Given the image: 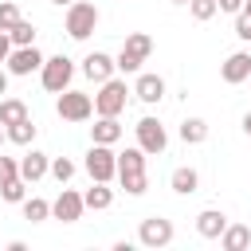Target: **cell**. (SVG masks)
<instances>
[{"instance_id": "1", "label": "cell", "mask_w": 251, "mask_h": 251, "mask_svg": "<svg viewBox=\"0 0 251 251\" xmlns=\"http://www.w3.org/2000/svg\"><path fill=\"white\" fill-rule=\"evenodd\" d=\"M149 55H153V39H149L145 31H133V35H126V43H122V51H118L114 63H118L122 75H137Z\"/></svg>"}, {"instance_id": "2", "label": "cell", "mask_w": 251, "mask_h": 251, "mask_svg": "<svg viewBox=\"0 0 251 251\" xmlns=\"http://www.w3.org/2000/svg\"><path fill=\"white\" fill-rule=\"evenodd\" d=\"M133 90H126V78H106V82H98V94H94V114H102V118H118L122 110H126V98H129Z\"/></svg>"}, {"instance_id": "3", "label": "cell", "mask_w": 251, "mask_h": 251, "mask_svg": "<svg viewBox=\"0 0 251 251\" xmlns=\"http://www.w3.org/2000/svg\"><path fill=\"white\" fill-rule=\"evenodd\" d=\"M94 27H98V8L86 4V0H75V4L67 8V35L82 43V39H90Z\"/></svg>"}, {"instance_id": "4", "label": "cell", "mask_w": 251, "mask_h": 251, "mask_svg": "<svg viewBox=\"0 0 251 251\" xmlns=\"http://www.w3.org/2000/svg\"><path fill=\"white\" fill-rule=\"evenodd\" d=\"M82 169L90 173V180H114L118 176V153L110 149V145H90V153H86V161H82Z\"/></svg>"}, {"instance_id": "5", "label": "cell", "mask_w": 251, "mask_h": 251, "mask_svg": "<svg viewBox=\"0 0 251 251\" xmlns=\"http://www.w3.org/2000/svg\"><path fill=\"white\" fill-rule=\"evenodd\" d=\"M39 78H43V90H51V94H63V90L71 86V78H75V63H71L67 55H51V59L43 63Z\"/></svg>"}, {"instance_id": "6", "label": "cell", "mask_w": 251, "mask_h": 251, "mask_svg": "<svg viewBox=\"0 0 251 251\" xmlns=\"http://www.w3.org/2000/svg\"><path fill=\"white\" fill-rule=\"evenodd\" d=\"M55 110H59V118L63 122H86L90 114H94V98L90 94H82V90H63L59 94V102H55Z\"/></svg>"}, {"instance_id": "7", "label": "cell", "mask_w": 251, "mask_h": 251, "mask_svg": "<svg viewBox=\"0 0 251 251\" xmlns=\"http://www.w3.org/2000/svg\"><path fill=\"white\" fill-rule=\"evenodd\" d=\"M137 243L141 247H169L173 243V220L165 216H145L137 227Z\"/></svg>"}, {"instance_id": "8", "label": "cell", "mask_w": 251, "mask_h": 251, "mask_svg": "<svg viewBox=\"0 0 251 251\" xmlns=\"http://www.w3.org/2000/svg\"><path fill=\"white\" fill-rule=\"evenodd\" d=\"M133 129H137V145H141L145 153H165V145H169V133H165V126H161L157 118H141Z\"/></svg>"}, {"instance_id": "9", "label": "cell", "mask_w": 251, "mask_h": 251, "mask_svg": "<svg viewBox=\"0 0 251 251\" xmlns=\"http://www.w3.org/2000/svg\"><path fill=\"white\" fill-rule=\"evenodd\" d=\"M82 212H86V200H82L75 188H63V192L55 196V204H51V216H55V220H63V224L82 220Z\"/></svg>"}, {"instance_id": "10", "label": "cell", "mask_w": 251, "mask_h": 251, "mask_svg": "<svg viewBox=\"0 0 251 251\" xmlns=\"http://www.w3.org/2000/svg\"><path fill=\"white\" fill-rule=\"evenodd\" d=\"M43 63H47V59L35 51V43H31V47H12V55H8V75H20V78H24V75H31V71H43Z\"/></svg>"}, {"instance_id": "11", "label": "cell", "mask_w": 251, "mask_h": 251, "mask_svg": "<svg viewBox=\"0 0 251 251\" xmlns=\"http://www.w3.org/2000/svg\"><path fill=\"white\" fill-rule=\"evenodd\" d=\"M220 78H224L227 86L247 82V78H251V51H235V55H227L224 67H220Z\"/></svg>"}, {"instance_id": "12", "label": "cell", "mask_w": 251, "mask_h": 251, "mask_svg": "<svg viewBox=\"0 0 251 251\" xmlns=\"http://www.w3.org/2000/svg\"><path fill=\"white\" fill-rule=\"evenodd\" d=\"M114 71H118V63H114L106 51H90V55L82 59V75H86L90 82H106V78H114Z\"/></svg>"}, {"instance_id": "13", "label": "cell", "mask_w": 251, "mask_h": 251, "mask_svg": "<svg viewBox=\"0 0 251 251\" xmlns=\"http://www.w3.org/2000/svg\"><path fill=\"white\" fill-rule=\"evenodd\" d=\"M47 173H51V157H47V153H39V149H27V153L20 157V176H24L27 184L43 180Z\"/></svg>"}, {"instance_id": "14", "label": "cell", "mask_w": 251, "mask_h": 251, "mask_svg": "<svg viewBox=\"0 0 251 251\" xmlns=\"http://www.w3.org/2000/svg\"><path fill=\"white\" fill-rule=\"evenodd\" d=\"M133 94H137L145 106H157V102L165 98V78H161V75H137Z\"/></svg>"}, {"instance_id": "15", "label": "cell", "mask_w": 251, "mask_h": 251, "mask_svg": "<svg viewBox=\"0 0 251 251\" xmlns=\"http://www.w3.org/2000/svg\"><path fill=\"white\" fill-rule=\"evenodd\" d=\"M224 227H227V216H224L220 208H204V212L196 216V231H200L204 239H220Z\"/></svg>"}, {"instance_id": "16", "label": "cell", "mask_w": 251, "mask_h": 251, "mask_svg": "<svg viewBox=\"0 0 251 251\" xmlns=\"http://www.w3.org/2000/svg\"><path fill=\"white\" fill-rule=\"evenodd\" d=\"M90 137H94L98 145H114V141L122 137V122H118V118H102V114H98V122L90 126Z\"/></svg>"}, {"instance_id": "17", "label": "cell", "mask_w": 251, "mask_h": 251, "mask_svg": "<svg viewBox=\"0 0 251 251\" xmlns=\"http://www.w3.org/2000/svg\"><path fill=\"white\" fill-rule=\"evenodd\" d=\"M169 184H173V192H180V196H192V192L200 188V173H196V169H188V165H180V169H173Z\"/></svg>"}, {"instance_id": "18", "label": "cell", "mask_w": 251, "mask_h": 251, "mask_svg": "<svg viewBox=\"0 0 251 251\" xmlns=\"http://www.w3.org/2000/svg\"><path fill=\"white\" fill-rule=\"evenodd\" d=\"M220 243H224V251H247V247H251V227H243V224H227L224 235H220Z\"/></svg>"}, {"instance_id": "19", "label": "cell", "mask_w": 251, "mask_h": 251, "mask_svg": "<svg viewBox=\"0 0 251 251\" xmlns=\"http://www.w3.org/2000/svg\"><path fill=\"white\" fill-rule=\"evenodd\" d=\"M82 200H86V208L102 212V208H110V204H114V188H110L106 180H94V184L82 192Z\"/></svg>"}, {"instance_id": "20", "label": "cell", "mask_w": 251, "mask_h": 251, "mask_svg": "<svg viewBox=\"0 0 251 251\" xmlns=\"http://www.w3.org/2000/svg\"><path fill=\"white\" fill-rule=\"evenodd\" d=\"M126 173H145V149L141 145H129L126 153H118V176Z\"/></svg>"}, {"instance_id": "21", "label": "cell", "mask_w": 251, "mask_h": 251, "mask_svg": "<svg viewBox=\"0 0 251 251\" xmlns=\"http://www.w3.org/2000/svg\"><path fill=\"white\" fill-rule=\"evenodd\" d=\"M180 141H184V145L208 141V122H204V118H184V122H180Z\"/></svg>"}, {"instance_id": "22", "label": "cell", "mask_w": 251, "mask_h": 251, "mask_svg": "<svg viewBox=\"0 0 251 251\" xmlns=\"http://www.w3.org/2000/svg\"><path fill=\"white\" fill-rule=\"evenodd\" d=\"M20 208H24V220H27V224H43V220L51 216V204H47L43 196H27Z\"/></svg>"}, {"instance_id": "23", "label": "cell", "mask_w": 251, "mask_h": 251, "mask_svg": "<svg viewBox=\"0 0 251 251\" xmlns=\"http://www.w3.org/2000/svg\"><path fill=\"white\" fill-rule=\"evenodd\" d=\"M27 118V106L20 102V98H0V122L4 126H16V122H24Z\"/></svg>"}, {"instance_id": "24", "label": "cell", "mask_w": 251, "mask_h": 251, "mask_svg": "<svg viewBox=\"0 0 251 251\" xmlns=\"http://www.w3.org/2000/svg\"><path fill=\"white\" fill-rule=\"evenodd\" d=\"M35 122L31 118H24V122H16V126H8V141H16V145H31L35 141Z\"/></svg>"}, {"instance_id": "25", "label": "cell", "mask_w": 251, "mask_h": 251, "mask_svg": "<svg viewBox=\"0 0 251 251\" xmlns=\"http://www.w3.org/2000/svg\"><path fill=\"white\" fill-rule=\"evenodd\" d=\"M0 196H4L8 204H24V200H27V180H24V176L4 180V184H0Z\"/></svg>"}, {"instance_id": "26", "label": "cell", "mask_w": 251, "mask_h": 251, "mask_svg": "<svg viewBox=\"0 0 251 251\" xmlns=\"http://www.w3.org/2000/svg\"><path fill=\"white\" fill-rule=\"evenodd\" d=\"M8 35H12V43H16V47H31V43H35V24L20 20V24H16Z\"/></svg>"}, {"instance_id": "27", "label": "cell", "mask_w": 251, "mask_h": 251, "mask_svg": "<svg viewBox=\"0 0 251 251\" xmlns=\"http://www.w3.org/2000/svg\"><path fill=\"white\" fill-rule=\"evenodd\" d=\"M118 180H122V188H126L129 196H141V192L149 188V176H145V173H126V176H118Z\"/></svg>"}, {"instance_id": "28", "label": "cell", "mask_w": 251, "mask_h": 251, "mask_svg": "<svg viewBox=\"0 0 251 251\" xmlns=\"http://www.w3.org/2000/svg\"><path fill=\"white\" fill-rule=\"evenodd\" d=\"M188 12H192V20H212L220 12V0H188Z\"/></svg>"}, {"instance_id": "29", "label": "cell", "mask_w": 251, "mask_h": 251, "mask_svg": "<svg viewBox=\"0 0 251 251\" xmlns=\"http://www.w3.org/2000/svg\"><path fill=\"white\" fill-rule=\"evenodd\" d=\"M51 176H55L59 184H67V180L75 176V161H67V157H51Z\"/></svg>"}, {"instance_id": "30", "label": "cell", "mask_w": 251, "mask_h": 251, "mask_svg": "<svg viewBox=\"0 0 251 251\" xmlns=\"http://www.w3.org/2000/svg\"><path fill=\"white\" fill-rule=\"evenodd\" d=\"M20 20H24V16H20V8H16L12 0H4V4H0V31H12Z\"/></svg>"}, {"instance_id": "31", "label": "cell", "mask_w": 251, "mask_h": 251, "mask_svg": "<svg viewBox=\"0 0 251 251\" xmlns=\"http://www.w3.org/2000/svg\"><path fill=\"white\" fill-rule=\"evenodd\" d=\"M235 35L243 43H251V12H235Z\"/></svg>"}, {"instance_id": "32", "label": "cell", "mask_w": 251, "mask_h": 251, "mask_svg": "<svg viewBox=\"0 0 251 251\" xmlns=\"http://www.w3.org/2000/svg\"><path fill=\"white\" fill-rule=\"evenodd\" d=\"M12 176H20V161H12V157H4V153H0V184H4V180H12Z\"/></svg>"}, {"instance_id": "33", "label": "cell", "mask_w": 251, "mask_h": 251, "mask_svg": "<svg viewBox=\"0 0 251 251\" xmlns=\"http://www.w3.org/2000/svg\"><path fill=\"white\" fill-rule=\"evenodd\" d=\"M12 47H16V43H12V35H8V31H0V63H8Z\"/></svg>"}, {"instance_id": "34", "label": "cell", "mask_w": 251, "mask_h": 251, "mask_svg": "<svg viewBox=\"0 0 251 251\" xmlns=\"http://www.w3.org/2000/svg\"><path fill=\"white\" fill-rule=\"evenodd\" d=\"M247 0H220V12H243Z\"/></svg>"}, {"instance_id": "35", "label": "cell", "mask_w": 251, "mask_h": 251, "mask_svg": "<svg viewBox=\"0 0 251 251\" xmlns=\"http://www.w3.org/2000/svg\"><path fill=\"white\" fill-rule=\"evenodd\" d=\"M0 94H8V71L0 67Z\"/></svg>"}, {"instance_id": "36", "label": "cell", "mask_w": 251, "mask_h": 251, "mask_svg": "<svg viewBox=\"0 0 251 251\" xmlns=\"http://www.w3.org/2000/svg\"><path fill=\"white\" fill-rule=\"evenodd\" d=\"M243 133H247V137H251V110H247V114H243Z\"/></svg>"}, {"instance_id": "37", "label": "cell", "mask_w": 251, "mask_h": 251, "mask_svg": "<svg viewBox=\"0 0 251 251\" xmlns=\"http://www.w3.org/2000/svg\"><path fill=\"white\" fill-rule=\"evenodd\" d=\"M51 4H59V8H71V4H75V0H51Z\"/></svg>"}, {"instance_id": "38", "label": "cell", "mask_w": 251, "mask_h": 251, "mask_svg": "<svg viewBox=\"0 0 251 251\" xmlns=\"http://www.w3.org/2000/svg\"><path fill=\"white\" fill-rule=\"evenodd\" d=\"M4 137H8V126H4V122H0V145H4Z\"/></svg>"}, {"instance_id": "39", "label": "cell", "mask_w": 251, "mask_h": 251, "mask_svg": "<svg viewBox=\"0 0 251 251\" xmlns=\"http://www.w3.org/2000/svg\"><path fill=\"white\" fill-rule=\"evenodd\" d=\"M169 4H188V0H169Z\"/></svg>"}, {"instance_id": "40", "label": "cell", "mask_w": 251, "mask_h": 251, "mask_svg": "<svg viewBox=\"0 0 251 251\" xmlns=\"http://www.w3.org/2000/svg\"><path fill=\"white\" fill-rule=\"evenodd\" d=\"M243 12H251V0H247V4H243Z\"/></svg>"}]
</instances>
